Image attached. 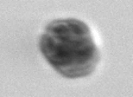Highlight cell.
Listing matches in <instances>:
<instances>
[{"label": "cell", "instance_id": "obj_1", "mask_svg": "<svg viewBox=\"0 0 133 97\" xmlns=\"http://www.w3.org/2000/svg\"><path fill=\"white\" fill-rule=\"evenodd\" d=\"M41 49L46 61L69 77L89 73L97 61L96 46L88 27L74 19L50 24L42 37Z\"/></svg>", "mask_w": 133, "mask_h": 97}]
</instances>
